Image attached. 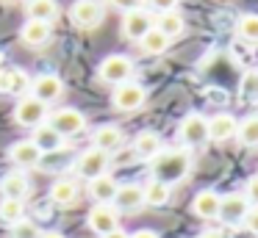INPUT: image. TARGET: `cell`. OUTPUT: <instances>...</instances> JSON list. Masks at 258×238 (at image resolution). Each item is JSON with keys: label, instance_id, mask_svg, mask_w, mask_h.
Listing matches in <instances>:
<instances>
[{"label": "cell", "instance_id": "cell-1", "mask_svg": "<svg viewBox=\"0 0 258 238\" xmlns=\"http://www.w3.org/2000/svg\"><path fill=\"white\" fill-rule=\"evenodd\" d=\"M150 177L167 183L169 188L183 183L191 172V152L183 147H161L150 161Z\"/></svg>", "mask_w": 258, "mask_h": 238}, {"label": "cell", "instance_id": "cell-2", "mask_svg": "<svg viewBox=\"0 0 258 238\" xmlns=\"http://www.w3.org/2000/svg\"><path fill=\"white\" fill-rule=\"evenodd\" d=\"M134 61L128 58V55H122V53H111V55H106V58L97 64V77H100L106 86H122V83H128V81H134Z\"/></svg>", "mask_w": 258, "mask_h": 238}, {"label": "cell", "instance_id": "cell-3", "mask_svg": "<svg viewBox=\"0 0 258 238\" xmlns=\"http://www.w3.org/2000/svg\"><path fill=\"white\" fill-rule=\"evenodd\" d=\"M178 141L183 149H195V147H203L208 144V119L197 111L186 114L178 125Z\"/></svg>", "mask_w": 258, "mask_h": 238}, {"label": "cell", "instance_id": "cell-4", "mask_svg": "<svg viewBox=\"0 0 258 238\" xmlns=\"http://www.w3.org/2000/svg\"><path fill=\"white\" fill-rule=\"evenodd\" d=\"M47 116H50V108H47L45 103H39V100H34L31 94H25V97H20L17 103H14V122H17L20 127L36 130L39 125L47 122Z\"/></svg>", "mask_w": 258, "mask_h": 238}, {"label": "cell", "instance_id": "cell-5", "mask_svg": "<svg viewBox=\"0 0 258 238\" xmlns=\"http://www.w3.org/2000/svg\"><path fill=\"white\" fill-rule=\"evenodd\" d=\"M31 97L50 108L53 103H58L64 97V81L56 72H42V75L31 77Z\"/></svg>", "mask_w": 258, "mask_h": 238}, {"label": "cell", "instance_id": "cell-6", "mask_svg": "<svg viewBox=\"0 0 258 238\" xmlns=\"http://www.w3.org/2000/svg\"><path fill=\"white\" fill-rule=\"evenodd\" d=\"M147 103V89L136 81H128L122 86H114L111 92V105L122 114H131V111H139L142 105Z\"/></svg>", "mask_w": 258, "mask_h": 238}, {"label": "cell", "instance_id": "cell-7", "mask_svg": "<svg viewBox=\"0 0 258 238\" xmlns=\"http://www.w3.org/2000/svg\"><path fill=\"white\" fill-rule=\"evenodd\" d=\"M153 25H156V17H153L145 6L122 14V36L128 39V42H142V39L153 31Z\"/></svg>", "mask_w": 258, "mask_h": 238}, {"label": "cell", "instance_id": "cell-8", "mask_svg": "<svg viewBox=\"0 0 258 238\" xmlns=\"http://www.w3.org/2000/svg\"><path fill=\"white\" fill-rule=\"evenodd\" d=\"M108 161H111V155L89 147V149H84V152L78 155V161H75V172H78L84 180L92 183V180H97V177L108 175Z\"/></svg>", "mask_w": 258, "mask_h": 238}, {"label": "cell", "instance_id": "cell-9", "mask_svg": "<svg viewBox=\"0 0 258 238\" xmlns=\"http://www.w3.org/2000/svg\"><path fill=\"white\" fill-rule=\"evenodd\" d=\"M111 208L117 213H136L145 208V188L139 183H119L117 194L111 199Z\"/></svg>", "mask_w": 258, "mask_h": 238}, {"label": "cell", "instance_id": "cell-10", "mask_svg": "<svg viewBox=\"0 0 258 238\" xmlns=\"http://www.w3.org/2000/svg\"><path fill=\"white\" fill-rule=\"evenodd\" d=\"M47 125L56 127V130L67 138V136H78V133H84L86 116L81 114L78 108H58V111H53V114L47 116Z\"/></svg>", "mask_w": 258, "mask_h": 238}, {"label": "cell", "instance_id": "cell-11", "mask_svg": "<svg viewBox=\"0 0 258 238\" xmlns=\"http://www.w3.org/2000/svg\"><path fill=\"white\" fill-rule=\"evenodd\" d=\"M103 14H106L103 0H75L73 11H70V17L78 28H97L103 22Z\"/></svg>", "mask_w": 258, "mask_h": 238}, {"label": "cell", "instance_id": "cell-12", "mask_svg": "<svg viewBox=\"0 0 258 238\" xmlns=\"http://www.w3.org/2000/svg\"><path fill=\"white\" fill-rule=\"evenodd\" d=\"M86 224H89V230L95 232L97 238H103V235H108V232L119 230V213L111 205H95V208L89 210V216H86Z\"/></svg>", "mask_w": 258, "mask_h": 238}, {"label": "cell", "instance_id": "cell-13", "mask_svg": "<svg viewBox=\"0 0 258 238\" xmlns=\"http://www.w3.org/2000/svg\"><path fill=\"white\" fill-rule=\"evenodd\" d=\"M236 130H239V119L228 111H219L208 119V141H217V144L233 141Z\"/></svg>", "mask_w": 258, "mask_h": 238}, {"label": "cell", "instance_id": "cell-14", "mask_svg": "<svg viewBox=\"0 0 258 238\" xmlns=\"http://www.w3.org/2000/svg\"><path fill=\"white\" fill-rule=\"evenodd\" d=\"M9 158H12V164L17 166L20 172L39 169V164H42V152H39V147H36L31 138H25V141H14L12 147H9Z\"/></svg>", "mask_w": 258, "mask_h": 238}, {"label": "cell", "instance_id": "cell-15", "mask_svg": "<svg viewBox=\"0 0 258 238\" xmlns=\"http://www.w3.org/2000/svg\"><path fill=\"white\" fill-rule=\"evenodd\" d=\"M250 213V202L244 199V194H225L222 199H219V216L217 219H222L225 224H241L244 221V216Z\"/></svg>", "mask_w": 258, "mask_h": 238}, {"label": "cell", "instance_id": "cell-16", "mask_svg": "<svg viewBox=\"0 0 258 238\" xmlns=\"http://www.w3.org/2000/svg\"><path fill=\"white\" fill-rule=\"evenodd\" d=\"M92 147L100 149V152H106V155L119 152V149L125 147L122 127H117V125H100L95 133H92Z\"/></svg>", "mask_w": 258, "mask_h": 238}, {"label": "cell", "instance_id": "cell-17", "mask_svg": "<svg viewBox=\"0 0 258 238\" xmlns=\"http://www.w3.org/2000/svg\"><path fill=\"white\" fill-rule=\"evenodd\" d=\"M219 199L222 197H219L214 188H203V191H197L195 199H191V213H195L197 219H206V221L217 219L219 216Z\"/></svg>", "mask_w": 258, "mask_h": 238}, {"label": "cell", "instance_id": "cell-18", "mask_svg": "<svg viewBox=\"0 0 258 238\" xmlns=\"http://www.w3.org/2000/svg\"><path fill=\"white\" fill-rule=\"evenodd\" d=\"M78 180H73V177H58L56 183L50 186V202L58 205V208H70V205L78 202Z\"/></svg>", "mask_w": 258, "mask_h": 238}, {"label": "cell", "instance_id": "cell-19", "mask_svg": "<svg viewBox=\"0 0 258 238\" xmlns=\"http://www.w3.org/2000/svg\"><path fill=\"white\" fill-rule=\"evenodd\" d=\"M31 191V183L25 177V172H9V175L0 177V194L3 199H20L23 202Z\"/></svg>", "mask_w": 258, "mask_h": 238}, {"label": "cell", "instance_id": "cell-20", "mask_svg": "<svg viewBox=\"0 0 258 238\" xmlns=\"http://www.w3.org/2000/svg\"><path fill=\"white\" fill-rule=\"evenodd\" d=\"M31 141H34L36 147H39V152H42V155H47V152H58V149L64 147V136L56 130V127L47 125V122L36 127L34 136H31Z\"/></svg>", "mask_w": 258, "mask_h": 238}, {"label": "cell", "instance_id": "cell-21", "mask_svg": "<svg viewBox=\"0 0 258 238\" xmlns=\"http://www.w3.org/2000/svg\"><path fill=\"white\" fill-rule=\"evenodd\" d=\"M117 188H119L117 177H114V175H103V177H97V180L89 183V197L95 199V205H111Z\"/></svg>", "mask_w": 258, "mask_h": 238}, {"label": "cell", "instance_id": "cell-22", "mask_svg": "<svg viewBox=\"0 0 258 238\" xmlns=\"http://www.w3.org/2000/svg\"><path fill=\"white\" fill-rule=\"evenodd\" d=\"M25 14H28V20H34V22L50 25V22L58 17V3L56 0H28V3H25Z\"/></svg>", "mask_w": 258, "mask_h": 238}, {"label": "cell", "instance_id": "cell-23", "mask_svg": "<svg viewBox=\"0 0 258 238\" xmlns=\"http://www.w3.org/2000/svg\"><path fill=\"white\" fill-rule=\"evenodd\" d=\"M156 31H161L164 36L172 42V39H178V36H183L186 33V20L178 14V11H169V14H158L156 17Z\"/></svg>", "mask_w": 258, "mask_h": 238}, {"label": "cell", "instance_id": "cell-24", "mask_svg": "<svg viewBox=\"0 0 258 238\" xmlns=\"http://www.w3.org/2000/svg\"><path fill=\"white\" fill-rule=\"evenodd\" d=\"M158 149H161V136H158L156 130H142L139 136L134 138V152L145 161H150Z\"/></svg>", "mask_w": 258, "mask_h": 238}, {"label": "cell", "instance_id": "cell-25", "mask_svg": "<svg viewBox=\"0 0 258 238\" xmlns=\"http://www.w3.org/2000/svg\"><path fill=\"white\" fill-rule=\"evenodd\" d=\"M142 188H145V205H150V208H164V205L169 202V194H172V188H169L167 183L153 180V177Z\"/></svg>", "mask_w": 258, "mask_h": 238}, {"label": "cell", "instance_id": "cell-26", "mask_svg": "<svg viewBox=\"0 0 258 238\" xmlns=\"http://www.w3.org/2000/svg\"><path fill=\"white\" fill-rule=\"evenodd\" d=\"M20 39H23L28 47H42V44L50 39V25H45V22H34L28 20L23 25V31H20Z\"/></svg>", "mask_w": 258, "mask_h": 238}, {"label": "cell", "instance_id": "cell-27", "mask_svg": "<svg viewBox=\"0 0 258 238\" xmlns=\"http://www.w3.org/2000/svg\"><path fill=\"white\" fill-rule=\"evenodd\" d=\"M236 141L247 149L258 147V114H250L244 119H239V130H236Z\"/></svg>", "mask_w": 258, "mask_h": 238}, {"label": "cell", "instance_id": "cell-28", "mask_svg": "<svg viewBox=\"0 0 258 238\" xmlns=\"http://www.w3.org/2000/svg\"><path fill=\"white\" fill-rule=\"evenodd\" d=\"M169 44H172V42H169L161 31H156V28H153V31L139 42V47H142V53H145V55H164L169 50Z\"/></svg>", "mask_w": 258, "mask_h": 238}, {"label": "cell", "instance_id": "cell-29", "mask_svg": "<svg viewBox=\"0 0 258 238\" xmlns=\"http://www.w3.org/2000/svg\"><path fill=\"white\" fill-rule=\"evenodd\" d=\"M25 219V202L20 199H0V221L14 227L17 221Z\"/></svg>", "mask_w": 258, "mask_h": 238}, {"label": "cell", "instance_id": "cell-30", "mask_svg": "<svg viewBox=\"0 0 258 238\" xmlns=\"http://www.w3.org/2000/svg\"><path fill=\"white\" fill-rule=\"evenodd\" d=\"M6 94H14V97H25L31 94V77L25 75L23 69H9V77H6Z\"/></svg>", "mask_w": 258, "mask_h": 238}, {"label": "cell", "instance_id": "cell-31", "mask_svg": "<svg viewBox=\"0 0 258 238\" xmlns=\"http://www.w3.org/2000/svg\"><path fill=\"white\" fill-rule=\"evenodd\" d=\"M236 36L244 42H258V14H241L236 20Z\"/></svg>", "mask_w": 258, "mask_h": 238}, {"label": "cell", "instance_id": "cell-32", "mask_svg": "<svg viewBox=\"0 0 258 238\" xmlns=\"http://www.w3.org/2000/svg\"><path fill=\"white\" fill-rule=\"evenodd\" d=\"M239 97L244 103H258V72L247 69L239 81Z\"/></svg>", "mask_w": 258, "mask_h": 238}, {"label": "cell", "instance_id": "cell-33", "mask_svg": "<svg viewBox=\"0 0 258 238\" xmlns=\"http://www.w3.org/2000/svg\"><path fill=\"white\" fill-rule=\"evenodd\" d=\"M12 238H42V230H39L36 221L23 219V221H17V224L12 227Z\"/></svg>", "mask_w": 258, "mask_h": 238}, {"label": "cell", "instance_id": "cell-34", "mask_svg": "<svg viewBox=\"0 0 258 238\" xmlns=\"http://www.w3.org/2000/svg\"><path fill=\"white\" fill-rule=\"evenodd\" d=\"M178 3L180 0H142V6H145L150 14H169V11H178Z\"/></svg>", "mask_w": 258, "mask_h": 238}, {"label": "cell", "instance_id": "cell-35", "mask_svg": "<svg viewBox=\"0 0 258 238\" xmlns=\"http://www.w3.org/2000/svg\"><path fill=\"white\" fill-rule=\"evenodd\" d=\"M244 199L250 202V208H258V175H252L244 186Z\"/></svg>", "mask_w": 258, "mask_h": 238}, {"label": "cell", "instance_id": "cell-36", "mask_svg": "<svg viewBox=\"0 0 258 238\" xmlns=\"http://www.w3.org/2000/svg\"><path fill=\"white\" fill-rule=\"evenodd\" d=\"M103 3H108L111 9H117V11H122V14H128V11L139 9L142 0H103Z\"/></svg>", "mask_w": 258, "mask_h": 238}, {"label": "cell", "instance_id": "cell-37", "mask_svg": "<svg viewBox=\"0 0 258 238\" xmlns=\"http://www.w3.org/2000/svg\"><path fill=\"white\" fill-rule=\"evenodd\" d=\"M241 224H244L252 235H258V208H250V213L244 216V221H241Z\"/></svg>", "mask_w": 258, "mask_h": 238}, {"label": "cell", "instance_id": "cell-38", "mask_svg": "<svg viewBox=\"0 0 258 238\" xmlns=\"http://www.w3.org/2000/svg\"><path fill=\"white\" fill-rule=\"evenodd\" d=\"M131 238H161V235H158V232H153V230H136Z\"/></svg>", "mask_w": 258, "mask_h": 238}, {"label": "cell", "instance_id": "cell-39", "mask_svg": "<svg viewBox=\"0 0 258 238\" xmlns=\"http://www.w3.org/2000/svg\"><path fill=\"white\" fill-rule=\"evenodd\" d=\"M197 238H225V232H219V230H206V232H200Z\"/></svg>", "mask_w": 258, "mask_h": 238}, {"label": "cell", "instance_id": "cell-40", "mask_svg": "<svg viewBox=\"0 0 258 238\" xmlns=\"http://www.w3.org/2000/svg\"><path fill=\"white\" fill-rule=\"evenodd\" d=\"M6 77H9V69H0V92L6 94Z\"/></svg>", "mask_w": 258, "mask_h": 238}, {"label": "cell", "instance_id": "cell-41", "mask_svg": "<svg viewBox=\"0 0 258 238\" xmlns=\"http://www.w3.org/2000/svg\"><path fill=\"white\" fill-rule=\"evenodd\" d=\"M103 238H131L125 230H114V232H108V235H103Z\"/></svg>", "mask_w": 258, "mask_h": 238}, {"label": "cell", "instance_id": "cell-42", "mask_svg": "<svg viewBox=\"0 0 258 238\" xmlns=\"http://www.w3.org/2000/svg\"><path fill=\"white\" fill-rule=\"evenodd\" d=\"M42 238H64V235H61V232L53 230V232H42Z\"/></svg>", "mask_w": 258, "mask_h": 238}, {"label": "cell", "instance_id": "cell-43", "mask_svg": "<svg viewBox=\"0 0 258 238\" xmlns=\"http://www.w3.org/2000/svg\"><path fill=\"white\" fill-rule=\"evenodd\" d=\"M255 72H258V69H255Z\"/></svg>", "mask_w": 258, "mask_h": 238}]
</instances>
